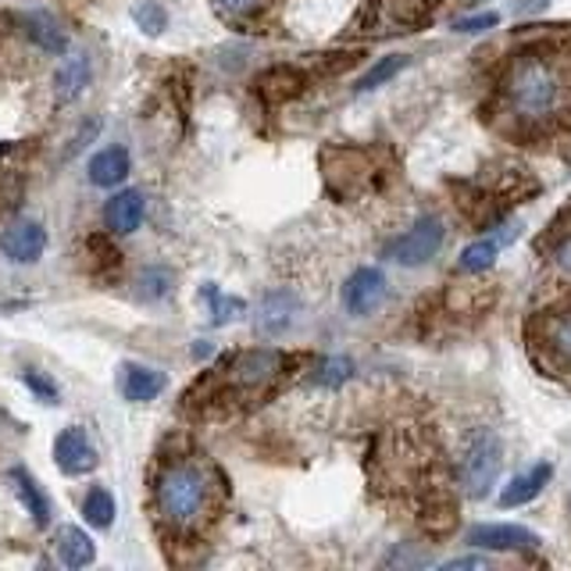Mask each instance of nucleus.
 Listing matches in <instances>:
<instances>
[{
	"label": "nucleus",
	"mask_w": 571,
	"mask_h": 571,
	"mask_svg": "<svg viewBox=\"0 0 571 571\" xmlns=\"http://www.w3.org/2000/svg\"><path fill=\"white\" fill-rule=\"evenodd\" d=\"M504 97L525 122H557L571 114V65L553 54H522L504 76Z\"/></svg>",
	"instance_id": "f257e3e1"
},
{
	"label": "nucleus",
	"mask_w": 571,
	"mask_h": 571,
	"mask_svg": "<svg viewBox=\"0 0 571 571\" xmlns=\"http://www.w3.org/2000/svg\"><path fill=\"white\" fill-rule=\"evenodd\" d=\"M154 504L157 518L176 533H190L200 525L211 504V479L208 471L193 461H176L168 464L154 485Z\"/></svg>",
	"instance_id": "f03ea898"
},
{
	"label": "nucleus",
	"mask_w": 571,
	"mask_h": 571,
	"mask_svg": "<svg viewBox=\"0 0 571 571\" xmlns=\"http://www.w3.org/2000/svg\"><path fill=\"white\" fill-rule=\"evenodd\" d=\"M500 468H504V447H500L496 433H482L468 443L464 461H461V482L468 496H485L500 479Z\"/></svg>",
	"instance_id": "7ed1b4c3"
},
{
	"label": "nucleus",
	"mask_w": 571,
	"mask_h": 571,
	"mask_svg": "<svg viewBox=\"0 0 571 571\" xmlns=\"http://www.w3.org/2000/svg\"><path fill=\"white\" fill-rule=\"evenodd\" d=\"M443 247V222L439 219H422L414 222V228H407L404 236H396L390 247H385V254L393 257L396 265H425L428 257H436Z\"/></svg>",
	"instance_id": "20e7f679"
},
{
	"label": "nucleus",
	"mask_w": 571,
	"mask_h": 571,
	"mask_svg": "<svg viewBox=\"0 0 571 571\" xmlns=\"http://www.w3.org/2000/svg\"><path fill=\"white\" fill-rule=\"evenodd\" d=\"M286 357L279 350H247L239 354L233 365H228V385H236V390H261L271 379L279 376Z\"/></svg>",
	"instance_id": "39448f33"
},
{
	"label": "nucleus",
	"mask_w": 571,
	"mask_h": 571,
	"mask_svg": "<svg viewBox=\"0 0 571 571\" xmlns=\"http://www.w3.org/2000/svg\"><path fill=\"white\" fill-rule=\"evenodd\" d=\"M54 461H57V468L65 471V475H86V471L97 468V447L90 443V436H86V428L71 425V428H65L61 436H57Z\"/></svg>",
	"instance_id": "423d86ee"
},
{
	"label": "nucleus",
	"mask_w": 571,
	"mask_h": 571,
	"mask_svg": "<svg viewBox=\"0 0 571 571\" xmlns=\"http://www.w3.org/2000/svg\"><path fill=\"white\" fill-rule=\"evenodd\" d=\"M47 247V228L33 219H19L4 228L0 236V250H4L11 261H22V265H33L36 257Z\"/></svg>",
	"instance_id": "0eeeda50"
},
{
	"label": "nucleus",
	"mask_w": 571,
	"mask_h": 571,
	"mask_svg": "<svg viewBox=\"0 0 571 571\" xmlns=\"http://www.w3.org/2000/svg\"><path fill=\"white\" fill-rule=\"evenodd\" d=\"M385 300V276L379 268H357L343 286V304L350 314H371Z\"/></svg>",
	"instance_id": "6e6552de"
},
{
	"label": "nucleus",
	"mask_w": 571,
	"mask_h": 571,
	"mask_svg": "<svg viewBox=\"0 0 571 571\" xmlns=\"http://www.w3.org/2000/svg\"><path fill=\"white\" fill-rule=\"evenodd\" d=\"M468 542L485 550H536L539 536L525 525H475L468 528Z\"/></svg>",
	"instance_id": "1a4fd4ad"
},
{
	"label": "nucleus",
	"mask_w": 571,
	"mask_h": 571,
	"mask_svg": "<svg viewBox=\"0 0 571 571\" xmlns=\"http://www.w3.org/2000/svg\"><path fill=\"white\" fill-rule=\"evenodd\" d=\"M296 314H300V300L293 293H271L261 300V307H257V333L282 336L286 328L296 322Z\"/></svg>",
	"instance_id": "9d476101"
},
{
	"label": "nucleus",
	"mask_w": 571,
	"mask_h": 571,
	"mask_svg": "<svg viewBox=\"0 0 571 571\" xmlns=\"http://www.w3.org/2000/svg\"><path fill=\"white\" fill-rule=\"evenodd\" d=\"M553 475V468L542 461V464H533L528 471H522V475H514L507 485H504V493H500V507H522L528 504V500H536L542 493V485L550 482Z\"/></svg>",
	"instance_id": "9b49d317"
},
{
	"label": "nucleus",
	"mask_w": 571,
	"mask_h": 571,
	"mask_svg": "<svg viewBox=\"0 0 571 571\" xmlns=\"http://www.w3.org/2000/svg\"><path fill=\"white\" fill-rule=\"evenodd\" d=\"M514 239H518V225H504L493 236H482L475 243H468L464 254H461V268L464 271H485L496 261L500 247H507V243H514Z\"/></svg>",
	"instance_id": "f8f14e48"
},
{
	"label": "nucleus",
	"mask_w": 571,
	"mask_h": 571,
	"mask_svg": "<svg viewBox=\"0 0 571 571\" xmlns=\"http://www.w3.org/2000/svg\"><path fill=\"white\" fill-rule=\"evenodd\" d=\"M143 214H147V200L139 190H125L108 200V225L114 233H136L143 225Z\"/></svg>",
	"instance_id": "ddd939ff"
},
{
	"label": "nucleus",
	"mask_w": 571,
	"mask_h": 571,
	"mask_svg": "<svg viewBox=\"0 0 571 571\" xmlns=\"http://www.w3.org/2000/svg\"><path fill=\"white\" fill-rule=\"evenodd\" d=\"M25 33H29V40H33L40 51H47V54H65V47H68V33L61 25H57V19H54V14H47V11L25 14Z\"/></svg>",
	"instance_id": "4468645a"
},
{
	"label": "nucleus",
	"mask_w": 571,
	"mask_h": 571,
	"mask_svg": "<svg viewBox=\"0 0 571 571\" xmlns=\"http://www.w3.org/2000/svg\"><path fill=\"white\" fill-rule=\"evenodd\" d=\"M93 539L82 533L76 525H65L61 533H57V561L65 568H86L93 564Z\"/></svg>",
	"instance_id": "2eb2a0df"
},
{
	"label": "nucleus",
	"mask_w": 571,
	"mask_h": 571,
	"mask_svg": "<svg viewBox=\"0 0 571 571\" xmlns=\"http://www.w3.org/2000/svg\"><path fill=\"white\" fill-rule=\"evenodd\" d=\"M54 86H57V100H61V104H71L76 97H82V90L90 86V57H82V54L68 57L61 71H57Z\"/></svg>",
	"instance_id": "dca6fc26"
},
{
	"label": "nucleus",
	"mask_w": 571,
	"mask_h": 571,
	"mask_svg": "<svg viewBox=\"0 0 571 571\" xmlns=\"http://www.w3.org/2000/svg\"><path fill=\"white\" fill-rule=\"evenodd\" d=\"M128 176V154L122 147H104L90 157V182L93 186H119Z\"/></svg>",
	"instance_id": "f3484780"
},
{
	"label": "nucleus",
	"mask_w": 571,
	"mask_h": 571,
	"mask_svg": "<svg viewBox=\"0 0 571 571\" xmlns=\"http://www.w3.org/2000/svg\"><path fill=\"white\" fill-rule=\"evenodd\" d=\"M125 396L133 400V404H147V400H154L157 393L165 390V376L154 368H143V365H133L125 368V382H122Z\"/></svg>",
	"instance_id": "a211bd4d"
},
{
	"label": "nucleus",
	"mask_w": 571,
	"mask_h": 571,
	"mask_svg": "<svg viewBox=\"0 0 571 571\" xmlns=\"http://www.w3.org/2000/svg\"><path fill=\"white\" fill-rule=\"evenodd\" d=\"M14 485H19V496H22V504L29 507V514H33V522L36 525H47L51 522V504H47V496H43V490L36 485V479L29 475L25 468L14 471Z\"/></svg>",
	"instance_id": "6ab92c4d"
},
{
	"label": "nucleus",
	"mask_w": 571,
	"mask_h": 571,
	"mask_svg": "<svg viewBox=\"0 0 571 571\" xmlns=\"http://www.w3.org/2000/svg\"><path fill=\"white\" fill-rule=\"evenodd\" d=\"M82 514L93 528H111L114 525V496L104 490V485H93L82 500Z\"/></svg>",
	"instance_id": "aec40b11"
},
{
	"label": "nucleus",
	"mask_w": 571,
	"mask_h": 571,
	"mask_svg": "<svg viewBox=\"0 0 571 571\" xmlns=\"http://www.w3.org/2000/svg\"><path fill=\"white\" fill-rule=\"evenodd\" d=\"M547 343H550V350L561 357V361L571 365V307L553 311L547 318Z\"/></svg>",
	"instance_id": "412c9836"
},
{
	"label": "nucleus",
	"mask_w": 571,
	"mask_h": 571,
	"mask_svg": "<svg viewBox=\"0 0 571 571\" xmlns=\"http://www.w3.org/2000/svg\"><path fill=\"white\" fill-rule=\"evenodd\" d=\"M407 68V57L404 54H393V57H382V61L379 65H371L368 71H365V76L361 79H357V90H379V86L382 82H390L393 76H396V71H404Z\"/></svg>",
	"instance_id": "4be33fe9"
},
{
	"label": "nucleus",
	"mask_w": 571,
	"mask_h": 571,
	"mask_svg": "<svg viewBox=\"0 0 571 571\" xmlns=\"http://www.w3.org/2000/svg\"><path fill=\"white\" fill-rule=\"evenodd\" d=\"M350 371H354V365L347 361V357H333V361H325V365L318 368V376H314V382H318V385H339V382L350 379Z\"/></svg>",
	"instance_id": "5701e85b"
},
{
	"label": "nucleus",
	"mask_w": 571,
	"mask_h": 571,
	"mask_svg": "<svg viewBox=\"0 0 571 571\" xmlns=\"http://www.w3.org/2000/svg\"><path fill=\"white\" fill-rule=\"evenodd\" d=\"M133 19L139 22V29H143V33H150V36H157V33H161V29H165V11H161V4H150V0H147V4H139L136 11H133Z\"/></svg>",
	"instance_id": "b1692460"
},
{
	"label": "nucleus",
	"mask_w": 571,
	"mask_h": 571,
	"mask_svg": "<svg viewBox=\"0 0 571 571\" xmlns=\"http://www.w3.org/2000/svg\"><path fill=\"white\" fill-rule=\"evenodd\" d=\"M208 300H211L214 322H228V318H233V314L243 311V300H228V296L219 293V290H208Z\"/></svg>",
	"instance_id": "393cba45"
},
{
	"label": "nucleus",
	"mask_w": 571,
	"mask_h": 571,
	"mask_svg": "<svg viewBox=\"0 0 571 571\" xmlns=\"http://www.w3.org/2000/svg\"><path fill=\"white\" fill-rule=\"evenodd\" d=\"M500 22L496 11H485V14H471V19H461L454 29L457 33H485V29H493Z\"/></svg>",
	"instance_id": "a878e982"
},
{
	"label": "nucleus",
	"mask_w": 571,
	"mask_h": 571,
	"mask_svg": "<svg viewBox=\"0 0 571 571\" xmlns=\"http://www.w3.org/2000/svg\"><path fill=\"white\" fill-rule=\"evenodd\" d=\"M168 282H171L168 271L150 268L147 276H143V286H147V290H143V296H165L168 293Z\"/></svg>",
	"instance_id": "bb28decb"
},
{
	"label": "nucleus",
	"mask_w": 571,
	"mask_h": 571,
	"mask_svg": "<svg viewBox=\"0 0 571 571\" xmlns=\"http://www.w3.org/2000/svg\"><path fill=\"white\" fill-rule=\"evenodd\" d=\"M219 8L228 14V19H247V14L261 8V0H219Z\"/></svg>",
	"instance_id": "cd10ccee"
},
{
	"label": "nucleus",
	"mask_w": 571,
	"mask_h": 571,
	"mask_svg": "<svg viewBox=\"0 0 571 571\" xmlns=\"http://www.w3.org/2000/svg\"><path fill=\"white\" fill-rule=\"evenodd\" d=\"M25 382L33 385V390L43 396V400H51V404H57V390H54V382H47V379H40L36 371H25Z\"/></svg>",
	"instance_id": "c85d7f7f"
},
{
	"label": "nucleus",
	"mask_w": 571,
	"mask_h": 571,
	"mask_svg": "<svg viewBox=\"0 0 571 571\" xmlns=\"http://www.w3.org/2000/svg\"><path fill=\"white\" fill-rule=\"evenodd\" d=\"M447 568L450 571H457V568H490V561H485V557H457V561H450Z\"/></svg>",
	"instance_id": "c756f323"
},
{
	"label": "nucleus",
	"mask_w": 571,
	"mask_h": 571,
	"mask_svg": "<svg viewBox=\"0 0 571 571\" xmlns=\"http://www.w3.org/2000/svg\"><path fill=\"white\" fill-rule=\"evenodd\" d=\"M557 254H561V265H564V268L571 271V239H568V243H564V247H561V250H557Z\"/></svg>",
	"instance_id": "7c9ffc66"
}]
</instances>
